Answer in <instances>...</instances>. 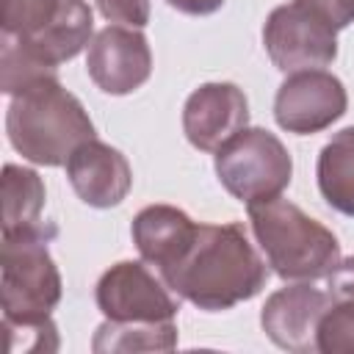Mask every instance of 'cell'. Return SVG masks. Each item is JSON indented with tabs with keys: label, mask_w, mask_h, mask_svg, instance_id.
Returning a JSON list of instances; mask_svg holds the SVG:
<instances>
[{
	"label": "cell",
	"mask_w": 354,
	"mask_h": 354,
	"mask_svg": "<svg viewBox=\"0 0 354 354\" xmlns=\"http://www.w3.org/2000/svg\"><path fill=\"white\" fill-rule=\"evenodd\" d=\"M100 14L113 25L144 28L149 22V0H94Z\"/></svg>",
	"instance_id": "obj_20"
},
{
	"label": "cell",
	"mask_w": 354,
	"mask_h": 354,
	"mask_svg": "<svg viewBox=\"0 0 354 354\" xmlns=\"http://www.w3.org/2000/svg\"><path fill=\"white\" fill-rule=\"evenodd\" d=\"M174 11L180 14H188V17H207V14H216L224 0H166Z\"/></svg>",
	"instance_id": "obj_22"
},
{
	"label": "cell",
	"mask_w": 354,
	"mask_h": 354,
	"mask_svg": "<svg viewBox=\"0 0 354 354\" xmlns=\"http://www.w3.org/2000/svg\"><path fill=\"white\" fill-rule=\"evenodd\" d=\"M348 108L346 86L326 69H304L285 75L274 97V119L282 130L313 136L332 127Z\"/></svg>",
	"instance_id": "obj_8"
},
{
	"label": "cell",
	"mask_w": 354,
	"mask_h": 354,
	"mask_svg": "<svg viewBox=\"0 0 354 354\" xmlns=\"http://www.w3.org/2000/svg\"><path fill=\"white\" fill-rule=\"evenodd\" d=\"M66 0H0V33L14 39H33L47 30Z\"/></svg>",
	"instance_id": "obj_18"
},
{
	"label": "cell",
	"mask_w": 354,
	"mask_h": 354,
	"mask_svg": "<svg viewBox=\"0 0 354 354\" xmlns=\"http://www.w3.org/2000/svg\"><path fill=\"white\" fill-rule=\"evenodd\" d=\"M307 3L315 6L337 30L354 22V0H307Z\"/></svg>",
	"instance_id": "obj_21"
},
{
	"label": "cell",
	"mask_w": 354,
	"mask_h": 354,
	"mask_svg": "<svg viewBox=\"0 0 354 354\" xmlns=\"http://www.w3.org/2000/svg\"><path fill=\"white\" fill-rule=\"evenodd\" d=\"M249 127V100L235 83H202L183 105V133L199 152H216Z\"/></svg>",
	"instance_id": "obj_11"
},
{
	"label": "cell",
	"mask_w": 354,
	"mask_h": 354,
	"mask_svg": "<svg viewBox=\"0 0 354 354\" xmlns=\"http://www.w3.org/2000/svg\"><path fill=\"white\" fill-rule=\"evenodd\" d=\"M263 44L282 75L324 69L337 58V28L307 0H290L268 14Z\"/></svg>",
	"instance_id": "obj_6"
},
{
	"label": "cell",
	"mask_w": 354,
	"mask_h": 354,
	"mask_svg": "<svg viewBox=\"0 0 354 354\" xmlns=\"http://www.w3.org/2000/svg\"><path fill=\"white\" fill-rule=\"evenodd\" d=\"M174 321H102L91 337L94 354H133V351H171L177 346Z\"/></svg>",
	"instance_id": "obj_16"
},
{
	"label": "cell",
	"mask_w": 354,
	"mask_h": 354,
	"mask_svg": "<svg viewBox=\"0 0 354 354\" xmlns=\"http://www.w3.org/2000/svg\"><path fill=\"white\" fill-rule=\"evenodd\" d=\"M254 241L268 268L285 282L326 279L343 260L337 235L290 199L274 196L246 205Z\"/></svg>",
	"instance_id": "obj_3"
},
{
	"label": "cell",
	"mask_w": 354,
	"mask_h": 354,
	"mask_svg": "<svg viewBox=\"0 0 354 354\" xmlns=\"http://www.w3.org/2000/svg\"><path fill=\"white\" fill-rule=\"evenodd\" d=\"M3 329L8 335V351L11 354H47L58 351V326L55 321L47 318H3Z\"/></svg>",
	"instance_id": "obj_19"
},
{
	"label": "cell",
	"mask_w": 354,
	"mask_h": 354,
	"mask_svg": "<svg viewBox=\"0 0 354 354\" xmlns=\"http://www.w3.org/2000/svg\"><path fill=\"white\" fill-rule=\"evenodd\" d=\"M44 180L33 169L19 163L3 166V230H22L44 221Z\"/></svg>",
	"instance_id": "obj_17"
},
{
	"label": "cell",
	"mask_w": 354,
	"mask_h": 354,
	"mask_svg": "<svg viewBox=\"0 0 354 354\" xmlns=\"http://www.w3.org/2000/svg\"><path fill=\"white\" fill-rule=\"evenodd\" d=\"M268 263L241 221L199 224L183 260L163 274L169 288L205 313H221L254 299L268 282Z\"/></svg>",
	"instance_id": "obj_1"
},
{
	"label": "cell",
	"mask_w": 354,
	"mask_h": 354,
	"mask_svg": "<svg viewBox=\"0 0 354 354\" xmlns=\"http://www.w3.org/2000/svg\"><path fill=\"white\" fill-rule=\"evenodd\" d=\"M329 304L332 299L326 288L313 282H290L266 299L260 310V326L274 346L293 354H315L318 324Z\"/></svg>",
	"instance_id": "obj_10"
},
{
	"label": "cell",
	"mask_w": 354,
	"mask_h": 354,
	"mask_svg": "<svg viewBox=\"0 0 354 354\" xmlns=\"http://www.w3.org/2000/svg\"><path fill=\"white\" fill-rule=\"evenodd\" d=\"M213 169L230 196L254 205L282 196L293 177V158L271 130L243 127L213 152Z\"/></svg>",
	"instance_id": "obj_5"
},
{
	"label": "cell",
	"mask_w": 354,
	"mask_h": 354,
	"mask_svg": "<svg viewBox=\"0 0 354 354\" xmlns=\"http://www.w3.org/2000/svg\"><path fill=\"white\" fill-rule=\"evenodd\" d=\"M58 235L53 221L0 232V304L3 318H47L64 293L61 271L50 254Z\"/></svg>",
	"instance_id": "obj_4"
},
{
	"label": "cell",
	"mask_w": 354,
	"mask_h": 354,
	"mask_svg": "<svg viewBox=\"0 0 354 354\" xmlns=\"http://www.w3.org/2000/svg\"><path fill=\"white\" fill-rule=\"evenodd\" d=\"M66 180L83 205L108 210L127 199L133 188V169L116 147L88 138L69 155Z\"/></svg>",
	"instance_id": "obj_12"
},
{
	"label": "cell",
	"mask_w": 354,
	"mask_h": 354,
	"mask_svg": "<svg viewBox=\"0 0 354 354\" xmlns=\"http://www.w3.org/2000/svg\"><path fill=\"white\" fill-rule=\"evenodd\" d=\"M315 177L324 202L343 216H354V124L337 130L321 147Z\"/></svg>",
	"instance_id": "obj_15"
},
{
	"label": "cell",
	"mask_w": 354,
	"mask_h": 354,
	"mask_svg": "<svg viewBox=\"0 0 354 354\" xmlns=\"http://www.w3.org/2000/svg\"><path fill=\"white\" fill-rule=\"evenodd\" d=\"M86 72L91 83L111 97L141 88L152 75V50L141 28L105 25L86 50Z\"/></svg>",
	"instance_id": "obj_9"
},
{
	"label": "cell",
	"mask_w": 354,
	"mask_h": 354,
	"mask_svg": "<svg viewBox=\"0 0 354 354\" xmlns=\"http://www.w3.org/2000/svg\"><path fill=\"white\" fill-rule=\"evenodd\" d=\"M6 136L14 152L33 166H66L83 141L97 138L88 111L61 86L58 75L39 77L11 97Z\"/></svg>",
	"instance_id": "obj_2"
},
{
	"label": "cell",
	"mask_w": 354,
	"mask_h": 354,
	"mask_svg": "<svg viewBox=\"0 0 354 354\" xmlns=\"http://www.w3.org/2000/svg\"><path fill=\"white\" fill-rule=\"evenodd\" d=\"M196 227L199 224L174 205H147L136 213L130 235L141 260L163 277L183 260L196 238Z\"/></svg>",
	"instance_id": "obj_13"
},
{
	"label": "cell",
	"mask_w": 354,
	"mask_h": 354,
	"mask_svg": "<svg viewBox=\"0 0 354 354\" xmlns=\"http://www.w3.org/2000/svg\"><path fill=\"white\" fill-rule=\"evenodd\" d=\"M329 310L318 324L321 354H354V257H346L326 277Z\"/></svg>",
	"instance_id": "obj_14"
},
{
	"label": "cell",
	"mask_w": 354,
	"mask_h": 354,
	"mask_svg": "<svg viewBox=\"0 0 354 354\" xmlns=\"http://www.w3.org/2000/svg\"><path fill=\"white\" fill-rule=\"evenodd\" d=\"M100 313L108 321H174L180 296L144 260L113 263L94 288Z\"/></svg>",
	"instance_id": "obj_7"
}]
</instances>
